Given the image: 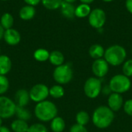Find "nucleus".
I'll list each match as a JSON object with an SVG mask.
<instances>
[{"label":"nucleus","mask_w":132,"mask_h":132,"mask_svg":"<svg viewBox=\"0 0 132 132\" xmlns=\"http://www.w3.org/2000/svg\"><path fill=\"white\" fill-rule=\"evenodd\" d=\"M63 2H68V3H73V2H75L77 0H63Z\"/></svg>","instance_id":"obj_38"},{"label":"nucleus","mask_w":132,"mask_h":132,"mask_svg":"<svg viewBox=\"0 0 132 132\" xmlns=\"http://www.w3.org/2000/svg\"><path fill=\"white\" fill-rule=\"evenodd\" d=\"M66 124L63 118L56 116L50 123V128L53 132H63L65 129Z\"/></svg>","instance_id":"obj_19"},{"label":"nucleus","mask_w":132,"mask_h":132,"mask_svg":"<svg viewBox=\"0 0 132 132\" xmlns=\"http://www.w3.org/2000/svg\"><path fill=\"white\" fill-rule=\"evenodd\" d=\"M29 127L27 121L18 118L14 120L11 124V129L13 132H27Z\"/></svg>","instance_id":"obj_18"},{"label":"nucleus","mask_w":132,"mask_h":132,"mask_svg":"<svg viewBox=\"0 0 132 132\" xmlns=\"http://www.w3.org/2000/svg\"><path fill=\"white\" fill-rule=\"evenodd\" d=\"M50 53H49L48 50L40 48V49L36 50L34 52L33 56H34V59L39 62H45L49 60Z\"/></svg>","instance_id":"obj_25"},{"label":"nucleus","mask_w":132,"mask_h":132,"mask_svg":"<svg viewBox=\"0 0 132 132\" xmlns=\"http://www.w3.org/2000/svg\"><path fill=\"white\" fill-rule=\"evenodd\" d=\"M49 92H50V95L55 99H59V98L63 97L65 94L64 89L60 84L53 85V87L50 88Z\"/></svg>","instance_id":"obj_23"},{"label":"nucleus","mask_w":132,"mask_h":132,"mask_svg":"<svg viewBox=\"0 0 132 132\" xmlns=\"http://www.w3.org/2000/svg\"><path fill=\"white\" fill-rule=\"evenodd\" d=\"M0 132H11V131L5 126H1L0 127Z\"/></svg>","instance_id":"obj_35"},{"label":"nucleus","mask_w":132,"mask_h":132,"mask_svg":"<svg viewBox=\"0 0 132 132\" xmlns=\"http://www.w3.org/2000/svg\"><path fill=\"white\" fill-rule=\"evenodd\" d=\"M60 9H61L62 15L67 19H72L76 16L75 15L76 8L72 3L63 2V3L61 4V6H60Z\"/></svg>","instance_id":"obj_14"},{"label":"nucleus","mask_w":132,"mask_h":132,"mask_svg":"<svg viewBox=\"0 0 132 132\" xmlns=\"http://www.w3.org/2000/svg\"><path fill=\"white\" fill-rule=\"evenodd\" d=\"M36 15V9L34 6L25 5L19 11V17L23 20H30Z\"/></svg>","instance_id":"obj_16"},{"label":"nucleus","mask_w":132,"mask_h":132,"mask_svg":"<svg viewBox=\"0 0 132 132\" xmlns=\"http://www.w3.org/2000/svg\"><path fill=\"white\" fill-rule=\"evenodd\" d=\"M0 53H1V50H0Z\"/></svg>","instance_id":"obj_42"},{"label":"nucleus","mask_w":132,"mask_h":132,"mask_svg":"<svg viewBox=\"0 0 132 132\" xmlns=\"http://www.w3.org/2000/svg\"><path fill=\"white\" fill-rule=\"evenodd\" d=\"M83 4H87L89 5L90 3H92L94 0H80Z\"/></svg>","instance_id":"obj_37"},{"label":"nucleus","mask_w":132,"mask_h":132,"mask_svg":"<svg viewBox=\"0 0 132 132\" xmlns=\"http://www.w3.org/2000/svg\"><path fill=\"white\" fill-rule=\"evenodd\" d=\"M105 50L100 44H94L89 49V55L94 60H98L104 56Z\"/></svg>","instance_id":"obj_17"},{"label":"nucleus","mask_w":132,"mask_h":132,"mask_svg":"<svg viewBox=\"0 0 132 132\" xmlns=\"http://www.w3.org/2000/svg\"><path fill=\"white\" fill-rule=\"evenodd\" d=\"M123 108L125 112L128 115L132 117V99H129L125 101V103L123 105Z\"/></svg>","instance_id":"obj_31"},{"label":"nucleus","mask_w":132,"mask_h":132,"mask_svg":"<svg viewBox=\"0 0 132 132\" xmlns=\"http://www.w3.org/2000/svg\"><path fill=\"white\" fill-rule=\"evenodd\" d=\"M53 77L54 80L60 85L67 84L70 83L73 77V72L71 66L69 63L62 64L55 68Z\"/></svg>","instance_id":"obj_5"},{"label":"nucleus","mask_w":132,"mask_h":132,"mask_svg":"<svg viewBox=\"0 0 132 132\" xmlns=\"http://www.w3.org/2000/svg\"><path fill=\"white\" fill-rule=\"evenodd\" d=\"M13 22H14V19H13L12 15L9 12H5L1 17L0 24L2 25L4 29H9L12 28L13 25Z\"/></svg>","instance_id":"obj_24"},{"label":"nucleus","mask_w":132,"mask_h":132,"mask_svg":"<svg viewBox=\"0 0 132 132\" xmlns=\"http://www.w3.org/2000/svg\"><path fill=\"white\" fill-rule=\"evenodd\" d=\"M15 115L17 117L18 119L23 120V121H29L31 118V113L29 110H27L25 107H19L16 105L15 113Z\"/></svg>","instance_id":"obj_22"},{"label":"nucleus","mask_w":132,"mask_h":132,"mask_svg":"<svg viewBox=\"0 0 132 132\" xmlns=\"http://www.w3.org/2000/svg\"><path fill=\"white\" fill-rule=\"evenodd\" d=\"M84 91L85 95L90 98H97L102 91V84L100 78L92 77L88 78L84 86Z\"/></svg>","instance_id":"obj_6"},{"label":"nucleus","mask_w":132,"mask_h":132,"mask_svg":"<svg viewBox=\"0 0 132 132\" xmlns=\"http://www.w3.org/2000/svg\"><path fill=\"white\" fill-rule=\"evenodd\" d=\"M9 87V79L4 76L0 75V95L5 94Z\"/></svg>","instance_id":"obj_28"},{"label":"nucleus","mask_w":132,"mask_h":132,"mask_svg":"<svg viewBox=\"0 0 132 132\" xmlns=\"http://www.w3.org/2000/svg\"><path fill=\"white\" fill-rule=\"evenodd\" d=\"M123 74L128 77H132V60H128L125 61L122 67Z\"/></svg>","instance_id":"obj_30"},{"label":"nucleus","mask_w":132,"mask_h":132,"mask_svg":"<svg viewBox=\"0 0 132 132\" xmlns=\"http://www.w3.org/2000/svg\"><path fill=\"white\" fill-rule=\"evenodd\" d=\"M108 108L111 110H112L114 112L118 111L124 105V100L122 96L120 94L112 92L108 97Z\"/></svg>","instance_id":"obj_11"},{"label":"nucleus","mask_w":132,"mask_h":132,"mask_svg":"<svg viewBox=\"0 0 132 132\" xmlns=\"http://www.w3.org/2000/svg\"><path fill=\"white\" fill-rule=\"evenodd\" d=\"M58 110L54 103L50 101H43L37 103L34 108L35 116L43 122L51 121L57 116Z\"/></svg>","instance_id":"obj_2"},{"label":"nucleus","mask_w":132,"mask_h":132,"mask_svg":"<svg viewBox=\"0 0 132 132\" xmlns=\"http://www.w3.org/2000/svg\"><path fill=\"white\" fill-rule=\"evenodd\" d=\"M109 70V64L104 59L95 60L92 64V72L97 78L105 77Z\"/></svg>","instance_id":"obj_10"},{"label":"nucleus","mask_w":132,"mask_h":132,"mask_svg":"<svg viewBox=\"0 0 132 132\" xmlns=\"http://www.w3.org/2000/svg\"><path fill=\"white\" fill-rule=\"evenodd\" d=\"M76 121H77V124L80 125H83V126L87 125L90 121L89 114L84 111H79L76 115Z\"/></svg>","instance_id":"obj_26"},{"label":"nucleus","mask_w":132,"mask_h":132,"mask_svg":"<svg viewBox=\"0 0 132 132\" xmlns=\"http://www.w3.org/2000/svg\"><path fill=\"white\" fill-rule=\"evenodd\" d=\"M114 119V114L108 106L97 108L92 115V121L94 126L100 129H105L111 126Z\"/></svg>","instance_id":"obj_1"},{"label":"nucleus","mask_w":132,"mask_h":132,"mask_svg":"<svg viewBox=\"0 0 132 132\" xmlns=\"http://www.w3.org/2000/svg\"><path fill=\"white\" fill-rule=\"evenodd\" d=\"M3 38L5 43L10 46H15L19 44L21 40V36L19 32L12 28L5 30Z\"/></svg>","instance_id":"obj_12"},{"label":"nucleus","mask_w":132,"mask_h":132,"mask_svg":"<svg viewBox=\"0 0 132 132\" xmlns=\"http://www.w3.org/2000/svg\"><path fill=\"white\" fill-rule=\"evenodd\" d=\"M107 16L105 12L101 9H95L92 10L89 15L88 21L90 25L94 29L102 28L106 22Z\"/></svg>","instance_id":"obj_9"},{"label":"nucleus","mask_w":132,"mask_h":132,"mask_svg":"<svg viewBox=\"0 0 132 132\" xmlns=\"http://www.w3.org/2000/svg\"><path fill=\"white\" fill-rule=\"evenodd\" d=\"M1 1H7V0H1Z\"/></svg>","instance_id":"obj_41"},{"label":"nucleus","mask_w":132,"mask_h":132,"mask_svg":"<svg viewBox=\"0 0 132 132\" xmlns=\"http://www.w3.org/2000/svg\"><path fill=\"white\" fill-rule=\"evenodd\" d=\"M24 2L29 5L35 6V5H38L40 2H42V0H24Z\"/></svg>","instance_id":"obj_33"},{"label":"nucleus","mask_w":132,"mask_h":132,"mask_svg":"<svg viewBox=\"0 0 132 132\" xmlns=\"http://www.w3.org/2000/svg\"><path fill=\"white\" fill-rule=\"evenodd\" d=\"M30 101L29 92L26 89H19L15 94V103L17 106L26 107Z\"/></svg>","instance_id":"obj_13"},{"label":"nucleus","mask_w":132,"mask_h":132,"mask_svg":"<svg viewBox=\"0 0 132 132\" xmlns=\"http://www.w3.org/2000/svg\"><path fill=\"white\" fill-rule=\"evenodd\" d=\"M16 104L15 101L5 96H0V118L8 119L15 115Z\"/></svg>","instance_id":"obj_7"},{"label":"nucleus","mask_w":132,"mask_h":132,"mask_svg":"<svg viewBox=\"0 0 132 132\" xmlns=\"http://www.w3.org/2000/svg\"><path fill=\"white\" fill-rule=\"evenodd\" d=\"M90 12L91 9L89 5L82 3L76 8L75 15L78 18H85L87 16H89Z\"/></svg>","instance_id":"obj_21"},{"label":"nucleus","mask_w":132,"mask_h":132,"mask_svg":"<svg viewBox=\"0 0 132 132\" xmlns=\"http://www.w3.org/2000/svg\"><path fill=\"white\" fill-rule=\"evenodd\" d=\"M49 60L51 63V64H53V66L58 67V66H60V65L63 64V63H64V56L60 51L54 50V51H53V52H51L50 53Z\"/></svg>","instance_id":"obj_20"},{"label":"nucleus","mask_w":132,"mask_h":132,"mask_svg":"<svg viewBox=\"0 0 132 132\" xmlns=\"http://www.w3.org/2000/svg\"><path fill=\"white\" fill-rule=\"evenodd\" d=\"M27 132H48V129L44 125L36 123L29 127Z\"/></svg>","instance_id":"obj_29"},{"label":"nucleus","mask_w":132,"mask_h":132,"mask_svg":"<svg viewBox=\"0 0 132 132\" xmlns=\"http://www.w3.org/2000/svg\"><path fill=\"white\" fill-rule=\"evenodd\" d=\"M131 53H132V49H131Z\"/></svg>","instance_id":"obj_43"},{"label":"nucleus","mask_w":132,"mask_h":132,"mask_svg":"<svg viewBox=\"0 0 132 132\" xmlns=\"http://www.w3.org/2000/svg\"><path fill=\"white\" fill-rule=\"evenodd\" d=\"M102 1L106 2H112V1H114V0H102Z\"/></svg>","instance_id":"obj_40"},{"label":"nucleus","mask_w":132,"mask_h":132,"mask_svg":"<svg viewBox=\"0 0 132 132\" xmlns=\"http://www.w3.org/2000/svg\"><path fill=\"white\" fill-rule=\"evenodd\" d=\"M125 6H126V9H128V11L131 14H132V0H126Z\"/></svg>","instance_id":"obj_34"},{"label":"nucleus","mask_w":132,"mask_h":132,"mask_svg":"<svg viewBox=\"0 0 132 132\" xmlns=\"http://www.w3.org/2000/svg\"><path fill=\"white\" fill-rule=\"evenodd\" d=\"M2 126V118H0V127Z\"/></svg>","instance_id":"obj_39"},{"label":"nucleus","mask_w":132,"mask_h":132,"mask_svg":"<svg viewBox=\"0 0 132 132\" xmlns=\"http://www.w3.org/2000/svg\"><path fill=\"white\" fill-rule=\"evenodd\" d=\"M63 2V0H42V3L44 7L50 10H54L60 8Z\"/></svg>","instance_id":"obj_27"},{"label":"nucleus","mask_w":132,"mask_h":132,"mask_svg":"<svg viewBox=\"0 0 132 132\" xmlns=\"http://www.w3.org/2000/svg\"><path fill=\"white\" fill-rule=\"evenodd\" d=\"M70 132H88V131H87V129L86 128L85 126L80 125L76 123L75 125H73L70 128Z\"/></svg>","instance_id":"obj_32"},{"label":"nucleus","mask_w":132,"mask_h":132,"mask_svg":"<svg viewBox=\"0 0 132 132\" xmlns=\"http://www.w3.org/2000/svg\"><path fill=\"white\" fill-rule=\"evenodd\" d=\"M104 56L109 65L117 67L125 63L127 57V52L123 46L113 45L105 50Z\"/></svg>","instance_id":"obj_3"},{"label":"nucleus","mask_w":132,"mask_h":132,"mask_svg":"<svg viewBox=\"0 0 132 132\" xmlns=\"http://www.w3.org/2000/svg\"><path fill=\"white\" fill-rule=\"evenodd\" d=\"M4 32H5V30L3 29V27L2 26V25L0 24V40L2 39V38H3Z\"/></svg>","instance_id":"obj_36"},{"label":"nucleus","mask_w":132,"mask_h":132,"mask_svg":"<svg viewBox=\"0 0 132 132\" xmlns=\"http://www.w3.org/2000/svg\"><path fill=\"white\" fill-rule=\"evenodd\" d=\"M131 87V80L124 74H117L114 76L109 82V87L111 91L120 94L128 91Z\"/></svg>","instance_id":"obj_4"},{"label":"nucleus","mask_w":132,"mask_h":132,"mask_svg":"<svg viewBox=\"0 0 132 132\" xmlns=\"http://www.w3.org/2000/svg\"><path fill=\"white\" fill-rule=\"evenodd\" d=\"M49 90L50 88L43 84H37L34 85L29 91L30 100L36 104L46 101L50 95Z\"/></svg>","instance_id":"obj_8"},{"label":"nucleus","mask_w":132,"mask_h":132,"mask_svg":"<svg viewBox=\"0 0 132 132\" xmlns=\"http://www.w3.org/2000/svg\"><path fill=\"white\" fill-rule=\"evenodd\" d=\"M12 69V61L6 55H0V75L5 76Z\"/></svg>","instance_id":"obj_15"}]
</instances>
